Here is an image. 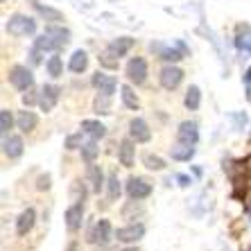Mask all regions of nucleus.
<instances>
[{
	"label": "nucleus",
	"mask_w": 251,
	"mask_h": 251,
	"mask_svg": "<svg viewBox=\"0 0 251 251\" xmlns=\"http://www.w3.org/2000/svg\"><path fill=\"white\" fill-rule=\"evenodd\" d=\"M5 29L12 36H27L36 32V21L32 16H27V14H14V16L7 18Z\"/></svg>",
	"instance_id": "nucleus-1"
},
{
	"label": "nucleus",
	"mask_w": 251,
	"mask_h": 251,
	"mask_svg": "<svg viewBox=\"0 0 251 251\" xmlns=\"http://www.w3.org/2000/svg\"><path fill=\"white\" fill-rule=\"evenodd\" d=\"M116 238V233H113V226H111V222L109 220H98V222L91 226V231H88V242L91 245H100V247H106L111 240Z\"/></svg>",
	"instance_id": "nucleus-2"
},
{
	"label": "nucleus",
	"mask_w": 251,
	"mask_h": 251,
	"mask_svg": "<svg viewBox=\"0 0 251 251\" xmlns=\"http://www.w3.org/2000/svg\"><path fill=\"white\" fill-rule=\"evenodd\" d=\"M7 75H9V84H12L16 91H23L25 93V91H29V88L34 86V75H32V70L23 64L12 66Z\"/></svg>",
	"instance_id": "nucleus-3"
},
{
	"label": "nucleus",
	"mask_w": 251,
	"mask_h": 251,
	"mask_svg": "<svg viewBox=\"0 0 251 251\" xmlns=\"http://www.w3.org/2000/svg\"><path fill=\"white\" fill-rule=\"evenodd\" d=\"M125 75L131 84L140 86V84L147 82V61L143 57H131L125 66Z\"/></svg>",
	"instance_id": "nucleus-4"
},
{
	"label": "nucleus",
	"mask_w": 251,
	"mask_h": 251,
	"mask_svg": "<svg viewBox=\"0 0 251 251\" xmlns=\"http://www.w3.org/2000/svg\"><path fill=\"white\" fill-rule=\"evenodd\" d=\"M127 195L129 199L140 201V199H147L152 195V183L143 179V176H129L127 179Z\"/></svg>",
	"instance_id": "nucleus-5"
},
{
	"label": "nucleus",
	"mask_w": 251,
	"mask_h": 251,
	"mask_svg": "<svg viewBox=\"0 0 251 251\" xmlns=\"http://www.w3.org/2000/svg\"><path fill=\"white\" fill-rule=\"evenodd\" d=\"M181 79H183V70L175 64L163 66L161 73H158V82H161V86H163L165 91H175V88L181 84Z\"/></svg>",
	"instance_id": "nucleus-6"
},
{
	"label": "nucleus",
	"mask_w": 251,
	"mask_h": 251,
	"mask_svg": "<svg viewBox=\"0 0 251 251\" xmlns=\"http://www.w3.org/2000/svg\"><path fill=\"white\" fill-rule=\"evenodd\" d=\"M64 220H66V228H68L70 233L79 231L84 222V201H75L73 206H68L64 213Z\"/></svg>",
	"instance_id": "nucleus-7"
},
{
	"label": "nucleus",
	"mask_w": 251,
	"mask_h": 251,
	"mask_svg": "<svg viewBox=\"0 0 251 251\" xmlns=\"http://www.w3.org/2000/svg\"><path fill=\"white\" fill-rule=\"evenodd\" d=\"M145 235V224H127V226H120L116 231V240L118 242H125V245H131V242H138L140 238Z\"/></svg>",
	"instance_id": "nucleus-8"
},
{
	"label": "nucleus",
	"mask_w": 251,
	"mask_h": 251,
	"mask_svg": "<svg viewBox=\"0 0 251 251\" xmlns=\"http://www.w3.org/2000/svg\"><path fill=\"white\" fill-rule=\"evenodd\" d=\"M59 95H61V88L54 86V84H46L41 88V98H39V106H41V111L50 113L57 106L59 102Z\"/></svg>",
	"instance_id": "nucleus-9"
},
{
	"label": "nucleus",
	"mask_w": 251,
	"mask_h": 251,
	"mask_svg": "<svg viewBox=\"0 0 251 251\" xmlns=\"http://www.w3.org/2000/svg\"><path fill=\"white\" fill-rule=\"evenodd\" d=\"M129 138L134 140V143H147V140L152 138L150 125L143 118H131L129 120Z\"/></svg>",
	"instance_id": "nucleus-10"
},
{
	"label": "nucleus",
	"mask_w": 251,
	"mask_h": 251,
	"mask_svg": "<svg viewBox=\"0 0 251 251\" xmlns=\"http://www.w3.org/2000/svg\"><path fill=\"white\" fill-rule=\"evenodd\" d=\"M176 140L179 143H186V145H197L199 140V129H197V123L193 120H183L176 129Z\"/></svg>",
	"instance_id": "nucleus-11"
},
{
	"label": "nucleus",
	"mask_w": 251,
	"mask_h": 251,
	"mask_svg": "<svg viewBox=\"0 0 251 251\" xmlns=\"http://www.w3.org/2000/svg\"><path fill=\"white\" fill-rule=\"evenodd\" d=\"M91 84L98 88V93H104V95H113V93H116V86H118L116 77L104 75V73H100V70L95 73L93 77H91Z\"/></svg>",
	"instance_id": "nucleus-12"
},
{
	"label": "nucleus",
	"mask_w": 251,
	"mask_h": 251,
	"mask_svg": "<svg viewBox=\"0 0 251 251\" xmlns=\"http://www.w3.org/2000/svg\"><path fill=\"white\" fill-rule=\"evenodd\" d=\"M86 183L91 186V193H95V195L102 193V188H104V172H102V168H100V165L88 163Z\"/></svg>",
	"instance_id": "nucleus-13"
},
{
	"label": "nucleus",
	"mask_w": 251,
	"mask_h": 251,
	"mask_svg": "<svg viewBox=\"0 0 251 251\" xmlns=\"http://www.w3.org/2000/svg\"><path fill=\"white\" fill-rule=\"evenodd\" d=\"M23 138L16 134H7L2 136V152H5V156L9 158H18L21 154H23Z\"/></svg>",
	"instance_id": "nucleus-14"
},
{
	"label": "nucleus",
	"mask_w": 251,
	"mask_h": 251,
	"mask_svg": "<svg viewBox=\"0 0 251 251\" xmlns=\"http://www.w3.org/2000/svg\"><path fill=\"white\" fill-rule=\"evenodd\" d=\"M64 48V43H59L54 36H50L48 32H43L41 36H36L34 39V50L36 52H41V54H46V52H59Z\"/></svg>",
	"instance_id": "nucleus-15"
},
{
	"label": "nucleus",
	"mask_w": 251,
	"mask_h": 251,
	"mask_svg": "<svg viewBox=\"0 0 251 251\" xmlns=\"http://www.w3.org/2000/svg\"><path fill=\"white\" fill-rule=\"evenodd\" d=\"M34 220H36V213L34 208H25L21 215L16 217V233L18 235H27L34 226Z\"/></svg>",
	"instance_id": "nucleus-16"
},
{
	"label": "nucleus",
	"mask_w": 251,
	"mask_h": 251,
	"mask_svg": "<svg viewBox=\"0 0 251 251\" xmlns=\"http://www.w3.org/2000/svg\"><path fill=\"white\" fill-rule=\"evenodd\" d=\"M131 48H134V39H131V36H120V39H113V41L106 46V50H109L113 57L120 59V57H125Z\"/></svg>",
	"instance_id": "nucleus-17"
},
{
	"label": "nucleus",
	"mask_w": 251,
	"mask_h": 251,
	"mask_svg": "<svg viewBox=\"0 0 251 251\" xmlns=\"http://www.w3.org/2000/svg\"><path fill=\"white\" fill-rule=\"evenodd\" d=\"M134 140L131 138H125L123 143H120V147H118V161H120V165H125V168H131L134 165Z\"/></svg>",
	"instance_id": "nucleus-18"
},
{
	"label": "nucleus",
	"mask_w": 251,
	"mask_h": 251,
	"mask_svg": "<svg viewBox=\"0 0 251 251\" xmlns=\"http://www.w3.org/2000/svg\"><path fill=\"white\" fill-rule=\"evenodd\" d=\"M36 123H39V118H36L34 111H29V109H25V111H18L16 125H18V129H21L23 134H29L32 129H36Z\"/></svg>",
	"instance_id": "nucleus-19"
},
{
	"label": "nucleus",
	"mask_w": 251,
	"mask_h": 251,
	"mask_svg": "<svg viewBox=\"0 0 251 251\" xmlns=\"http://www.w3.org/2000/svg\"><path fill=\"white\" fill-rule=\"evenodd\" d=\"M82 131L86 136H91L93 140H100L106 136V127L100 120H93V118H88V120H82Z\"/></svg>",
	"instance_id": "nucleus-20"
},
{
	"label": "nucleus",
	"mask_w": 251,
	"mask_h": 251,
	"mask_svg": "<svg viewBox=\"0 0 251 251\" xmlns=\"http://www.w3.org/2000/svg\"><path fill=\"white\" fill-rule=\"evenodd\" d=\"M152 50H156V52L161 54V59L170 61V64H175V61L186 57V52H183L181 48H165V46H161V43H152Z\"/></svg>",
	"instance_id": "nucleus-21"
},
{
	"label": "nucleus",
	"mask_w": 251,
	"mask_h": 251,
	"mask_svg": "<svg viewBox=\"0 0 251 251\" xmlns=\"http://www.w3.org/2000/svg\"><path fill=\"white\" fill-rule=\"evenodd\" d=\"M32 7L36 9L39 16H43L46 21H50V23H61V21H64V14L59 12V9H52V7H48V5H41L39 0H32Z\"/></svg>",
	"instance_id": "nucleus-22"
},
{
	"label": "nucleus",
	"mask_w": 251,
	"mask_h": 251,
	"mask_svg": "<svg viewBox=\"0 0 251 251\" xmlns=\"http://www.w3.org/2000/svg\"><path fill=\"white\" fill-rule=\"evenodd\" d=\"M88 66V54L84 50H75L68 59V70L70 73H84Z\"/></svg>",
	"instance_id": "nucleus-23"
},
{
	"label": "nucleus",
	"mask_w": 251,
	"mask_h": 251,
	"mask_svg": "<svg viewBox=\"0 0 251 251\" xmlns=\"http://www.w3.org/2000/svg\"><path fill=\"white\" fill-rule=\"evenodd\" d=\"M120 100H123V104L127 106V109H131V111H138L140 102H138V98H136L134 88L129 86V84H123V86H120Z\"/></svg>",
	"instance_id": "nucleus-24"
},
{
	"label": "nucleus",
	"mask_w": 251,
	"mask_h": 251,
	"mask_svg": "<svg viewBox=\"0 0 251 251\" xmlns=\"http://www.w3.org/2000/svg\"><path fill=\"white\" fill-rule=\"evenodd\" d=\"M183 104H186L188 111H197L199 106H201V91L199 86H190L186 91V98H183Z\"/></svg>",
	"instance_id": "nucleus-25"
},
{
	"label": "nucleus",
	"mask_w": 251,
	"mask_h": 251,
	"mask_svg": "<svg viewBox=\"0 0 251 251\" xmlns=\"http://www.w3.org/2000/svg\"><path fill=\"white\" fill-rule=\"evenodd\" d=\"M170 154H172V158H175V161H190V158L195 156V145L179 143V145H175L172 150H170Z\"/></svg>",
	"instance_id": "nucleus-26"
},
{
	"label": "nucleus",
	"mask_w": 251,
	"mask_h": 251,
	"mask_svg": "<svg viewBox=\"0 0 251 251\" xmlns=\"http://www.w3.org/2000/svg\"><path fill=\"white\" fill-rule=\"evenodd\" d=\"M46 70L52 79H57V77L64 75V64H61V57H59L57 52H52V57L46 61Z\"/></svg>",
	"instance_id": "nucleus-27"
},
{
	"label": "nucleus",
	"mask_w": 251,
	"mask_h": 251,
	"mask_svg": "<svg viewBox=\"0 0 251 251\" xmlns=\"http://www.w3.org/2000/svg\"><path fill=\"white\" fill-rule=\"evenodd\" d=\"M93 111L102 113V116H106V113H111V95H104V93H98L93 100Z\"/></svg>",
	"instance_id": "nucleus-28"
},
{
	"label": "nucleus",
	"mask_w": 251,
	"mask_h": 251,
	"mask_svg": "<svg viewBox=\"0 0 251 251\" xmlns=\"http://www.w3.org/2000/svg\"><path fill=\"white\" fill-rule=\"evenodd\" d=\"M143 165H145L147 170H154V172H161V170H165V161L161 156H156V154H152V152H145V154H143Z\"/></svg>",
	"instance_id": "nucleus-29"
},
{
	"label": "nucleus",
	"mask_w": 251,
	"mask_h": 251,
	"mask_svg": "<svg viewBox=\"0 0 251 251\" xmlns=\"http://www.w3.org/2000/svg\"><path fill=\"white\" fill-rule=\"evenodd\" d=\"M100 154V147H98V140H88V143H84L82 145V158L86 161V163H95V158H98Z\"/></svg>",
	"instance_id": "nucleus-30"
},
{
	"label": "nucleus",
	"mask_w": 251,
	"mask_h": 251,
	"mask_svg": "<svg viewBox=\"0 0 251 251\" xmlns=\"http://www.w3.org/2000/svg\"><path fill=\"white\" fill-rule=\"evenodd\" d=\"M46 32H48V34H50V36H54V39H57L59 43H64V46L70 41V32H68V29H66V27H59L57 23L48 25V27H46Z\"/></svg>",
	"instance_id": "nucleus-31"
},
{
	"label": "nucleus",
	"mask_w": 251,
	"mask_h": 251,
	"mask_svg": "<svg viewBox=\"0 0 251 251\" xmlns=\"http://www.w3.org/2000/svg\"><path fill=\"white\" fill-rule=\"evenodd\" d=\"M106 188H109V199L116 201V199L120 197V193H123V186H120L118 175H109V179H106Z\"/></svg>",
	"instance_id": "nucleus-32"
},
{
	"label": "nucleus",
	"mask_w": 251,
	"mask_h": 251,
	"mask_svg": "<svg viewBox=\"0 0 251 251\" xmlns=\"http://www.w3.org/2000/svg\"><path fill=\"white\" fill-rule=\"evenodd\" d=\"M12 127H14V113L9 111V109H2V111H0V134L7 136Z\"/></svg>",
	"instance_id": "nucleus-33"
},
{
	"label": "nucleus",
	"mask_w": 251,
	"mask_h": 251,
	"mask_svg": "<svg viewBox=\"0 0 251 251\" xmlns=\"http://www.w3.org/2000/svg\"><path fill=\"white\" fill-rule=\"evenodd\" d=\"M84 145V131H77V134H70L68 138H66L64 147L66 150H77V147Z\"/></svg>",
	"instance_id": "nucleus-34"
},
{
	"label": "nucleus",
	"mask_w": 251,
	"mask_h": 251,
	"mask_svg": "<svg viewBox=\"0 0 251 251\" xmlns=\"http://www.w3.org/2000/svg\"><path fill=\"white\" fill-rule=\"evenodd\" d=\"M100 64L104 66V68H118V57H113L109 50H102V54H100Z\"/></svg>",
	"instance_id": "nucleus-35"
},
{
	"label": "nucleus",
	"mask_w": 251,
	"mask_h": 251,
	"mask_svg": "<svg viewBox=\"0 0 251 251\" xmlns=\"http://www.w3.org/2000/svg\"><path fill=\"white\" fill-rule=\"evenodd\" d=\"M39 98H41V93H36L34 86H32L27 93H23V104L25 106H32V104H36V102H39Z\"/></svg>",
	"instance_id": "nucleus-36"
},
{
	"label": "nucleus",
	"mask_w": 251,
	"mask_h": 251,
	"mask_svg": "<svg viewBox=\"0 0 251 251\" xmlns=\"http://www.w3.org/2000/svg\"><path fill=\"white\" fill-rule=\"evenodd\" d=\"M36 188H39V190H48V188H50V175H41V176H39Z\"/></svg>",
	"instance_id": "nucleus-37"
},
{
	"label": "nucleus",
	"mask_w": 251,
	"mask_h": 251,
	"mask_svg": "<svg viewBox=\"0 0 251 251\" xmlns=\"http://www.w3.org/2000/svg\"><path fill=\"white\" fill-rule=\"evenodd\" d=\"M176 181H179V186L181 188H188L190 183H193V179H190L188 175H176Z\"/></svg>",
	"instance_id": "nucleus-38"
},
{
	"label": "nucleus",
	"mask_w": 251,
	"mask_h": 251,
	"mask_svg": "<svg viewBox=\"0 0 251 251\" xmlns=\"http://www.w3.org/2000/svg\"><path fill=\"white\" fill-rule=\"evenodd\" d=\"M238 48H242V50H249V52H251V34L245 36V41H242V39H238Z\"/></svg>",
	"instance_id": "nucleus-39"
},
{
	"label": "nucleus",
	"mask_w": 251,
	"mask_h": 251,
	"mask_svg": "<svg viewBox=\"0 0 251 251\" xmlns=\"http://www.w3.org/2000/svg\"><path fill=\"white\" fill-rule=\"evenodd\" d=\"M66 251H79V245H77V242H68Z\"/></svg>",
	"instance_id": "nucleus-40"
},
{
	"label": "nucleus",
	"mask_w": 251,
	"mask_h": 251,
	"mask_svg": "<svg viewBox=\"0 0 251 251\" xmlns=\"http://www.w3.org/2000/svg\"><path fill=\"white\" fill-rule=\"evenodd\" d=\"M245 79H247V84H251V66L247 68V75H245Z\"/></svg>",
	"instance_id": "nucleus-41"
},
{
	"label": "nucleus",
	"mask_w": 251,
	"mask_h": 251,
	"mask_svg": "<svg viewBox=\"0 0 251 251\" xmlns=\"http://www.w3.org/2000/svg\"><path fill=\"white\" fill-rule=\"evenodd\" d=\"M120 251H138L136 247H125V249H120Z\"/></svg>",
	"instance_id": "nucleus-42"
}]
</instances>
